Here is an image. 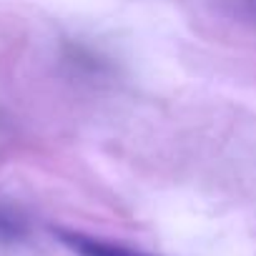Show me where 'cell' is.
Wrapping results in <instances>:
<instances>
[{
    "label": "cell",
    "mask_w": 256,
    "mask_h": 256,
    "mask_svg": "<svg viewBox=\"0 0 256 256\" xmlns=\"http://www.w3.org/2000/svg\"><path fill=\"white\" fill-rule=\"evenodd\" d=\"M53 234L76 256H154V254L136 251V248H128V246H120V244H113L83 231H73V228H53Z\"/></svg>",
    "instance_id": "6da1fadb"
}]
</instances>
